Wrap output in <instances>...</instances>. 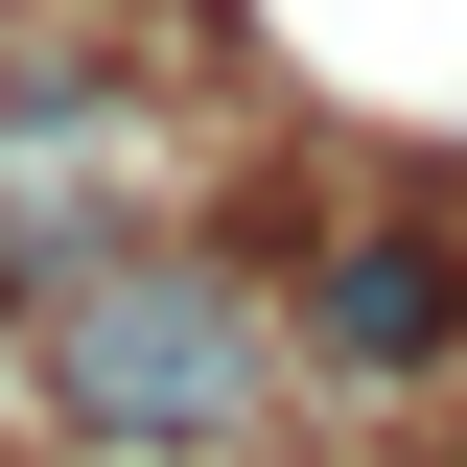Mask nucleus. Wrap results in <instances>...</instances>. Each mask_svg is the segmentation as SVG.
<instances>
[{"mask_svg": "<svg viewBox=\"0 0 467 467\" xmlns=\"http://www.w3.org/2000/svg\"><path fill=\"white\" fill-rule=\"evenodd\" d=\"M47 398H70V444L187 467V444H234V420H257V327H234L211 281H94V304L47 327Z\"/></svg>", "mask_w": 467, "mask_h": 467, "instance_id": "obj_1", "label": "nucleus"}, {"mask_svg": "<svg viewBox=\"0 0 467 467\" xmlns=\"http://www.w3.org/2000/svg\"><path fill=\"white\" fill-rule=\"evenodd\" d=\"M304 327H327L350 374H420V350L467 327V281H444V257H420V234H350V257H327V304H304Z\"/></svg>", "mask_w": 467, "mask_h": 467, "instance_id": "obj_2", "label": "nucleus"}]
</instances>
